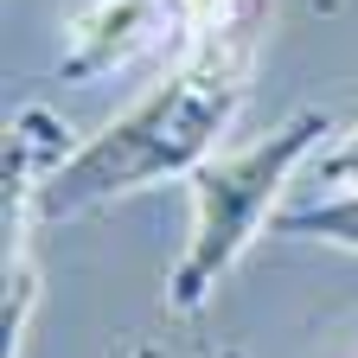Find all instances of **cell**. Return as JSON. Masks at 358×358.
<instances>
[{
  "mask_svg": "<svg viewBox=\"0 0 358 358\" xmlns=\"http://www.w3.org/2000/svg\"><path fill=\"white\" fill-rule=\"evenodd\" d=\"M262 26H268V0H237L217 26L186 38L179 64L148 96H134L109 128H96L90 141L71 148V160L38 186L32 217L58 224V217H83L96 205L192 179L217 154V141L231 134V122L250 96Z\"/></svg>",
  "mask_w": 358,
  "mask_h": 358,
  "instance_id": "cell-1",
  "label": "cell"
},
{
  "mask_svg": "<svg viewBox=\"0 0 358 358\" xmlns=\"http://www.w3.org/2000/svg\"><path fill=\"white\" fill-rule=\"evenodd\" d=\"M333 141V115L327 109H294L268 134L243 148H217L186 186H192V237L179 250L173 275H166V307L173 313H199L224 275L250 256V243L268 231V217H282V192L294 186V173Z\"/></svg>",
  "mask_w": 358,
  "mask_h": 358,
  "instance_id": "cell-2",
  "label": "cell"
},
{
  "mask_svg": "<svg viewBox=\"0 0 358 358\" xmlns=\"http://www.w3.org/2000/svg\"><path fill=\"white\" fill-rule=\"evenodd\" d=\"M166 38H192L179 0H83V13L64 26L58 71L71 83H90V77H109V71L134 64L141 52H154Z\"/></svg>",
  "mask_w": 358,
  "mask_h": 358,
  "instance_id": "cell-3",
  "label": "cell"
},
{
  "mask_svg": "<svg viewBox=\"0 0 358 358\" xmlns=\"http://www.w3.org/2000/svg\"><path fill=\"white\" fill-rule=\"evenodd\" d=\"M71 148H77L71 128L45 109V103H26L7 122V205H32L38 186L71 160Z\"/></svg>",
  "mask_w": 358,
  "mask_h": 358,
  "instance_id": "cell-4",
  "label": "cell"
},
{
  "mask_svg": "<svg viewBox=\"0 0 358 358\" xmlns=\"http://www.w3.org/2000/svg\"><path fill=\"white\" fill-rule=\"evenodd\" d=\"M288 237H313L333 250H358V192H320L313 205H294L275 217Z\"/></svg>",
  "mask_w": 358,
  "mask_h": 358,
  "instance_id": "cell-5",
  "label": "cell"
},
{
  "mask_svg": "<svg viewBox=\"0 0 358 358\" xmlns=\"http://www.w3.org/2000/svg\"><path fill=\"white\" fill-rule=\"evenodd\" d=\"M313 186L320 192H358V122L313 154Z\"/></svg>",
  "mask_w": 358,
  "mask_h": 358,
  "instance_id": "cell-6",
  "label": "cell"
},
{
  "mask_svg": "<svg viewBox=\"0 0 358 358\" xmlns=\"http://www.w3.org/2000/svg\"><path fill=\"white\" fill-rule=\"evenodd\" d=\"M217 358H243V352H237V345H224V352H217Z\"/></svg>",
  "mask_w": 358,
  "mask_h": 358,
  "instance_id": "cell-7",
  "label": "cell"
}]
</instances>
